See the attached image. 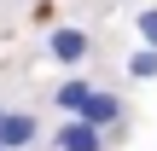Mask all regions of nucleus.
I'll use <instances>...</instances> for the list:
<instances>
[{"mask_svg": "<svg viewBox=\"0 0 157 151\" xmlns=\"http://www.w3.org/2000/svg\"><path fill=\"white\" fill-rule=\"evenodd\" d=\"M87 47H93V41H87V29H76V23H58V29L47 35V52H52L58 64H82Z\"/></svg>", "mask_w": 157, "mask_h": 151, "instance_id": "obj_1", "label": "nucleus"}, {"mask_svg": "<svg viewBox=\"0 0 157 151\" xmlns=\"http://www.w3.org/2000/svg\"><path fill=\"white\" fill-rule=\"evenodd\" d=\"M41 140V122L29 116V111H6V122H0V145L6 151H23V145H35Z\"/></svg>", "mask_w": 157, "mask_h": 151, "instance_id": "obj_2", "label": "nucleus"}, {"mask_svg": "<svg viewBox=\"0 0 157 151\" xmlns=\"http://www.w3.org/2000/svg\"><path fill=\"white\" fill-rule=\"evenodd\" d=\"M99 140H105V128H93V122L70 116V122L58 128V140H52V145H58V151H99Z\"/></svg>", "mask_w": 157, "mask_h": 151, "instance_id": "obj_3", "label": "nucleus"}, {"mask_svg": "<svg viewBox=\"0 0 157 151\" xmlns=\"http://www.w3.org/2000/svg\"><path fill=\"white\" fill-rule=\"evenodd\" d=\"M87 99H93V81H87V76H64V81H58V93H52V105H58L64 116H82V111H87Z\"/></svg>", "mask_w": 157, "mask_h": 151, "instance_id": "obj_4", "label": "nucleus"}, {"mask_svg": "<svg viewBox=\"0 0 157 151\" xmlns=\"http://www.w3.org/2000/svg\"><path fill=\"white\" fill-rule=\"evenodd\" d=\"M82 122H93V128H117V122H122V99H117V93H99V87H93V99H87Z\"/></svg>", "mask_w": 157, "mask_h": 151, "instance_id": "obj_5", "label": "nucleus"}, {"mask_svg": "<svg viewBox=\"0 0 157 151\" xmlns=\"http://www.w3.org/2000/svg\"><path fill=\"white\" fill-rule=\"evenodd\" d=\"M128 76H134V81H151V76H157V47H146V52L128 58Z\"/></svg>", "mask_w": 157, "mask_h": 151, "instance_id": "obj_6", "label": "nucleus"}, {"mask_svg": "<svg viewBox=\"0 0 157 151\" xmlns=\"http://www.w3.org/2000/svg\"><path fill=\"white\" fill-rule=\"evenodd\" d=\"M140 35H146V47H157V6L140 12Z\"/></svg>", "mask_w": 157, "mask_h": 151, "instance_id": "obj_7", "label": "nucleus"}, {"mask_svg": "<svg viewBox=\"0 0 157 151\" xmlns=\"http://www.w3.org/2000/svg\"><path fill=\"white\" fill-rule=\"evenodd\" d=\"M0 122H6V105H0Z\"/></svg>", "mask_w": 157, "mask_h": 151, "instance_id": "obj_8", "label": "nucleus"}, {"mask_svg": "<svg viewBox=\"0 0 157 151\" xmlns=\"http://www.w3.org/2000/svg\"><path fill=\"white\" fill-rule=\"evenodd\" d=\"M0 151H6V145H0Z\"/></svg>", "mask_w": 157, "mask_h": 151, "instance_id": "obj_9", "label": "nucleus"}]
</instances>
